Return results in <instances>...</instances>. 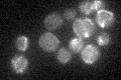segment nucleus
<instances>
[{
    "instance_id": "obj_1",
    "label": "nucleus",
    "mask_w": 121,
    "mask_h": 80,
    "mask_svg": "<svg viewBox=\"0 0 121 80\" xmlns=\"http://www.w3.org/2000/svg\"><path fill=\"white\" fill-rule=\"evenodd\" d=\"M95 23L89 18H78L73 23V31L81 39L89 38L95 33Z\"/></svg>"
},
{
    "instance_id": "obj_2",
    "label": "nucleus",
    "mask_w": 121,
    "mask_h": 80,
    "mask_svg": "<svg viewBox=\"0 0 121 80\" xmlns=\"http://www.w3.org/2000/svg\"><path fill=\"white\" fill-rule=\"evenodd\" d=\"M39 44L43 50L48 52H52V51H56L59 48L60 40L52 32H45L40 35L39 39Z\"/></svg>"
},
{
    "instance_id": "obj_3",
    "label": "nucleus",
    "mask_w": 121,
    "mask_h": 80,
    "mask_svg": "<svg viewBox=\"0 0 121 80\" xmlns=\"http://www.w3.org/2000/svg\"><path fill=\"white\" fill-rule=\"evenodd\" d=\"M100 55V49L93 44L86 45L85 47H83L81 51V58L83 62L85 64H88V65H92V64L96 63L99 60Z\"/></svg>"
},
{
    "instance_id": "obj_4",
    "label": "nucleus",
    "mask_w": 121,
    "mask_h": 80,
    "mask_svg": "<svg viewBox=\"0 0 121 80\" xmlns=\"http://www.w3.org/2000/svg\"><path fill=\"white\" fill-rule=\"evenodd\" d=\"M115 21L114 13L109 10L102 9L97 11L96 15V22L101 28H108L112 26V24Z\"/></svg>"
},
{
    "instance_id": "obj_5",
    "label": "nucleus",
    "mask_w": 121,
    "mask_h": 80,
    "mask_svg": "<svg viewBox=\"0 0 121 80\" xmlns=\"http://www.w3.org/2000/svg\"><path fill=\"white\" fill-rule=\"evenodd\" d=\"M29 66V61L24 55L17 54L11 59V67L13 71L17 74H22L27 70Z\"/></svg>"
},
{
    "instance_id": "obj_6",
    "label": "nucleus",
    "mask_w": 121,
    "mask_h": 80,
    "mask_svg": "<svg viewBox=\"0 0 121 80\" xmlns=\"http://www.w3.org/2000/svg\"><path fill=\"white\" fill-rule=\"evenodd\" d=\"M43 23H44L45 28L52 31V30L58 29L59 27H60L63 25V18L58 13H52V14H48L44 18Z\"/></svg>"
},
{
    "instance_id": "obj_7",
    "label": "nucleus",
    "mask_w": 121,
    "mask_h": 80,
    "mask_svg": "<svg viewBox=\"0 0 121 80\" xmlns=\"http://www.w3.org/2000/svg\"><path fill=\"white\" fill-rule=\"evenodd\" d=\"M56 58H58L59 62L62 64H67L71 61L72 59V53L70 50H68L67 48L63 47L60 48L58 51V55H56Z\"/></svg>"
},
{
    "instance_id": "obj_8",
    "label": "nucleus",
    "mask_w": 121,
    "mask_h": 80,
    "mask_svg": "<svg viewBox=\"0 0 121 80\" xmlns=\"http://www.w3.org/2000/svg\"><path fill=\"white\" fill-rule=\"evenodd\" d=\"M83 47H84V41H83V39H81V38H79V37L73 38L69 43L70 50L72 52H74V53L81 52Z\"/></svg>"
},
{
    "instance_id": "obj_9",
    "label": "nucleus",
    "mask_w": 121,
    "mask_h": 80,
    "mask_svg": "<svg viewBox=\"0 0 121 80\" xmlns=\"http://www.w3.org/2000/svg\"><path fill=\"white\" fill-rule=\"evenodd\" d=\"M15 46L19 51H26L29 46V39L28 37H26L24 35H20L16 38L15 41Z\"/></svg>"
},
{
    "instance_id": "obj_10",
    "label": "nucleus",
    "mask_w": 121,
    "mask_h": 80,
    "mask_svg": "<svg viewBox=\"0 0 121 80\" xmlns=\"http://www.w3.org/2000/svg\"><path fill=\"white\" fill-rule=\"evenodd\" d=\"M79 10L84 15H89L94 11V1H82L79 3Z\"/></svg>"
},
{
    "instance_id": "obj_11",
    "label": "nucleus",
    "mask_w": 121,
    "mask_h": 80,
    "mask_svg": "<svg viewBox=\"0 0 121 80\" xmlns=\"http://www.w3.org/2000/svg\"><path fill=\"white\" fill-rule=\"evenodd\" d=\"M97 42L100 46H107V45L110 44L111 42V36L109 35L108 33L103 32L101 33L97 38Z\"/></svg>"
},
{
    "instance_id": "obj_12",
    "label": "nucleus",
    "mask_w": 121,
    "mask_h": 80,
    "mask_svg": "<svg viewBox=\"0 0 121 80\" xmlns=\"http://www.w3.org/2000/svg\"><path fill=\"white\" fill-rule=\"evenodd\" d=\"M76 15H77V11L73 8H69V9L65 10V12H64V16H65L67 19H69V20L74 19L76 17Z\"/></svg>"
},
{
    "instance_id": "obj_13",
    "label": "nucleus",
    "mask_w": 121,
    "mask_h": 80,
    "mask_svg": "<svg viewBox=\"0 0 121 80\" xmlns=\"http://www.w3.org/2000/svg\"><path fill=\"white\" fill-rule=\"evenodd\" d=\"M105 3L103 1H94V11H99L104 8Z\"/></svg>"
}]
</instances>
